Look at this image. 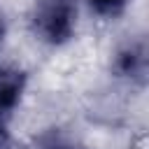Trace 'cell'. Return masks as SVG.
I'll list each match as a JSON object with an SVG mask.
<instances>
[{
  "label": "cell",
  "instance_id": "5b68a950",
  "mask_svg": "<svg viewBox=\"0 0 149 149\" xmlns=\"http://www.w3.org/2000/svg\"><path fill=\"white\" fill-rule=\"evenodd\" d=\"M130 0H88L91 9L100 16H107V19H114L119 14H123V9L128 7Z\"/></svg>",
  "mask_w": 149,
  "mask_h": 149
},
{
  "label": "cell",
  "instance_id": "7a4b0ae2",
  "mask_svg": "<svg viewBox=\"0 0 149 149\" xmlns=\"http://www.w3.org/2000/svg\"><path fill=\"white\" fill-rule=\"evenodd\" d=\"M147 68H149V56H147V42L144 40H133L119 49L116 61H114V70L121 77H126L135 84H144L147 81Z\"/></svg>",
  "mask_w": 149,
  "mask_h": 149
},
{
  "label": "cell",
  "instance_id": "8992f818",
  "mask_svg": "<svg viewBox=\"0 0 149 149\" xmlns=\"http://www.w3.org/2000/svg\"><path fill=\"white\" fill-rule=\"evenodd\" d=\"M0 149H12V140L5 130V126H0Z\"/></svg>",
  "mask_w": 149,
  "mask_h": 149
},
{
  "label": "cell",
  "instance_id": "6da1fadb",
  "mask_svg": "<svg viewBox=\"0 0 149 149\" xmlns=\"http://www.w3.org/2000/svg\"><path fill=\"white\" fill-rule=\"evenodd\" d=\"M33 33L51 44H65L74 35L77 26V5L74 0H37L33 7Z\"/></svg>",
  "mask_w": 149,
  "mask_h": 149
},
{
  "label": "cell",
  "instance_id": "3957f363",
  "mask_svg": "<svg viewBox=\"0 0 149 149\" xmlns=\"http://www.w3.org/2000/svg\"><path fill=\"white\" fill-rule=\"evenodd\" d=\"M26 72L12 65H0V126L14 114L26 91Z\"/></svg>",
  "mask_w": 149,
  "mask_h": 149
},
{
  "label": "cell",
  "instance_id": "52a82bcc",
  "mask_svg": "<svg viewBox=\"0 0 149 149\" xmlns=\"http://www.w3.org/2000/svg\"><path fill=\"white\" fill-rule=\"evenodd\" d=\"M2 40H5V21L0 16V47H2Z\"/></svg>",
  "mask_w": 149,
  "mask_h": 149
},
{
  "label": "cell",
  "instance_id": "277c9868",
  "mask_svg": "<svg viewBox=\"0 0 149 149\" xmlns=\"http://www.w3.org/2000/svg\"><path fill=\"white\" fill-rule=\"evenodd\" d=\"M40 149H86L61 130H49L40 137Z\"/></svg>",
  "mask_w": 149,
  "mask_h": 149
}]
</instances>
